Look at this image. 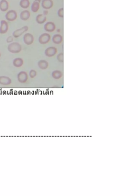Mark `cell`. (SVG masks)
<instances>
[{"mask_svg":"<svg viewBox=\"0 0 138 196\" xmlns=\"http://www.w3.org/2000/svg\"><path fill=\"white\" fill-rule=\"evenodd\" d=\"M8 50L11 53L17 54L21 51L22 47L21 45L17 42H12L8 45Z\"/></svg>","mask_w":138,"mask_h":196,"instance_id":"obj_1","label":"cell"},{"mask_svg":"<svg viewBox=\"0 0 138 196\" xmlns=\"http://www.w3.org/2000/svg\"><path fill=\"white\" fill-rule=\"evenodd\" d=\"M29 29V28L28 26H24L21 28H19L16 31H15L13 33V37L15 38H18L19 37H20L23 33H24L25 32H26L27 31H28Z\"/></svg>","mask_w":138,"mask_h":196,"instance_id":"obj_2","label":"cell"},{"mask_svg":"<svg viewBox=\"0 0 138 196\" xmlns=\"http://www.w3.org/2000/svg\"><path fill=\"white\" fill-rule=\"evenodd\" d=\"M17 13L14 10L9 11L5 15L6 20L9 21H13L16 20L17 19Z\"/></svg>","mask_w":138,"mask_h":196,"instance_id":"obj_3","label":"cell"},{"mask_svg":"<svg viewBox=\"0 0 138 196\" xmlns=\"http://www.w3.org/2000/svg\"><path fill=\"white\" fill-rule=\"evenodd\" d=\"M50 40V35L49 33H44L41 35L38 38V41L41 44L48 43Z\"/></svg>","mask_w":138,"mask_h":196,"instance_id":"obj_4","label":"cell"},{"mask_svg":"<svg viewBox=\"0 0 138 196\" xmlns=\"http://www.w3.org/2000/svg\"><path fill=\"white\" fill-rule=\"evenodd\" d=\"M23 40L27 45H31L34 41V36L31 33H27L24 36Z\"/></svg>","mask_w":138,"mask_h":196,"instance_id":"obj_5","label":"cell"},{"mask_svg":"<svg viewBox=\"0 0 138 196\" xmlns=\"http://www.w3.org/2000/svg\"><path fill=\"white\" fill-rule=\"evenodd\" d=\"M9 29L8 23L5 20L1 21V25H0V33L5 34L6 33Z\"/></svg>","mask_w":138,"mask_h":196,"instance_id":"obj_6","label":"cell"},{"mask_svg":"<svg viewBox=\"0 0 138 196\" xmlns=\"http://www.w3.org/2000/svg\"><path fill=\"white\" fill-rule=\"evenodd\" d=\"M57 52V48L54 47H49L47 48L45 51V54L48 57L53 56Z\"/></svg>","mask_w":138,"mask_h":196,"instance_id":"obj_7","label":"cell"},{"mask_svg":"<svg viewBox=\"0 0 138 196\" xmlns=\"http://www.w3.org/2000/svg\"><path fill=\"white\" fill-rule=\"evenodd\" d=\"M53 2L52 0H42L41 2V6L45 9H49L52 8Z\"/></svg>","mask_w":138,"mask_h":196,"instance_id":"obj_8","label":"cell"},{"mask_svg":"<svg viewBox=\"0 0 138 196\" xmlns=\"http://www.w3.org/2000/svg\"><path fill=\"white\" fill-rule=\"evenodd\" d=\"M56 29V25L53 22H48L44 25V29L48 32H53Z\"/></svg>","mask_w":138,"mask_h":196,"instance_id":"obj_9","label":"cell"},{"mask_svg":"<svg viewBox=\"0 0 138 196\" xmlns=\"http://www.w3.org/2000/svg\"><path fill=\"white\" fill-rule=\"evenodd\" d=\"M9 9V3L7 0H1L0 1V10L2 12H6Z\"/></svg>","mask_w":138,"mask_h":196,"instance_id":"obj_10","label":"cell"},{"mask_svg":"<svg viewBox=\"0 0 138 196\" xmlns=\"http://www.w3.org/2000/svg\"><path fill=\"white\" fill-rule=\"evenodd\" d=\"M30 16H31V13L29 11L27 10H25L20 13V19L23 21L28 20L29 19Z\"/></svg>","mask_w":138,"mask_h":196,"instance_id":"obj_11","label":"cell"},{"mask_svg":"<svg viewBox=\"0 0 138 196\" xmlns=\"http://www.w3.org/2000/svg\"><path fill=\"white\" fill-rule=\"evenodd\" d=\"M36 20L38 24H42L46 21V17L43 14H40L37 16Z\"/></svg>","mask_w":138,"mask_h":196,"instance_id":"obj_12","label":"cell"},{"mask_svg":"<svg viewBox=\"0 0 138 196\" xmlns=\"http://www.w3.org/2000/svg\"><path fill=\"white\" fill-rule=\"evenodd\" d=\"M53 42L56 44H59L62 41V36L60 34L54 35L52 37Z\"/></svg>","mask_w":138,"mask_h":196,"instance_id":"obj_13","label":"cell"},{"mask_svg":"<svg viewBox=\"0 0 138 196\" xmlns=\"http://www.w3.org/2000/svg\"><path fill=\"white\" fill-rule=\"evenodd\" d=\"M40 8V3L36 1H34V2L32 3V7H31V10L33 12H37L39 10Z\"/></svg>","mask_w":138,"mask_h":196,"instance_id":"obj_14","label":"cell"},{"mask_svg":"<svg viewBox=\"0 0 138 196\" xmlns=\"http://www.w3.org/2000/svg\"><path fill=\"white\" fill-rule=\"evenodd\" d=\"M24 63V60L20 58H17L14 59L13 65L16 67H21Z\"/></svg>","mask_w":138,"mask_h":196,"instance_id":"obj_15","label":"cell"},{"mask_svg":"<svg viewBox=\"0 0 138 196\" xmlns=\"http://www.w3.org/2000/svg\"><path fill=\"white\" fill-rule=\"evenodd\" d=\"M20 6L23 9H27L30 6L29 0H21Z\"/></svg>","mask_w":138,"mask_h":196,"instance_id":"obj_16","label":"cell"},{"mask_svg":"<svg viewBox=\"0 0 138 196\" xmlns=\"http://www.w3.org/2000/svg\"><path fill=\"white\" fill-rule=\"evenodd\" d=\"M38 65L40 69H45L48 66V63L44 60H41L38 62Z\"/></svg>","mask_w":138,"mask_h":196,"instance_id":"obj_17","label":"cell"},{"mask_svg":"<svg viewBox=\"0 0 138 196\" xmlns=\"http://www.w3.org/2000/svg\"><path fill=\"white\" fill-rule=\"evenodd\" d=\"M57 15L61 18L64 17V8H61L58 9V12H57Z\"/></svg>","mask_w":138,"mask_h":196,"instance_id":"obj_18","label":"cell"},{"mask_svg":"<svg viewBox=\"0 0 138 196\" xmlns=\"http://www.w3.org/2000/svg\"><path fill=\"white\" fill-rule=\"evenodd\" d=\"M57 60H58L59 62H63V60H64V54H63V52L60 53V54L57 55Z\"/></svg>","mask_w":138,"mask_h":196,"instance_id":"obj_19","label":"cell"},{"mask_svg":"<svg viewBox=\"0 0 138 196\" xmlns=\"http://www.w3.org/2000/svg\"><path fill=\"white\" fill-rule=\"evenodd\" d=\"M52 74H53V77H54V78H59L61 76V73L59 71H55Z\"/></svg>","mask_w":138,"mask_h":196,"instance_id":"obj_20","label":"cell"},{"mask_svg":"<svg viewBox=\"0 0 138 196\" xmlns=\"http://www.w3.org/2000/svg\"><path fill=\"white\" fill-rule=\"evenodd\" d=\"M13 39H13V36H9V37L7 39V42L8 43H11L13 42Z\"/></svg>","mask_w":138,"mask_h":196,"instance_id":"obj_21","label":"cell"},{"mask_svg":"<svg viewBox=\"0 0 138 196\" xmlns=\"http://www.w3.org/2000/svg\"><path fill=\"white\" fill-rule=\"evenodd\" d=\"M36 72L34 70H31L30 72V75L31 76V77H33L36 76Z\"/></svg>","mask_w":138,"mask_h":196,"instance_id":"obj_22","label":"cell"},{"mask_svg":"<svg viewBox=\"0 0 138 196\" xmlns=\"http://www.w3.org/2000/svg\"><path fill=\"white\" fill-rule=\"evenodd\" d=\"M48 14V11L47 10H46V11H44V14L43 15H44L45 16H46V15H47Z\"/></svg>","mask_w":138,"mask_h":196,"instance_id":"obj_23","label":"cell"},{"mask_svg":"<svg viewBox=\"0 0 138 196\" xmlns=\"http://www.w3.org/2000/svg\"><path fill=\"white\" fill-rule=\"evenodd\" d=\"M35 1H37V2H38V3H40V2L41 1V0H35Z\"/></svg>","mask_w":138,"mask_h":196,"instance_id":"obj_24","label":"cell"},{"mask_svg":"<svg viewBox=\"0 0 138 196\" xmlns=\"http://www.w3.org/2000/svg\"><path fill=\"white\" fill-rule=\"evenodd\" d=\"M1 52H0V57H1Z\"/></svg>","mask_w":138,"mask_h":196,"instance_id":"obj_25","label":"cell"}]
</instances>
